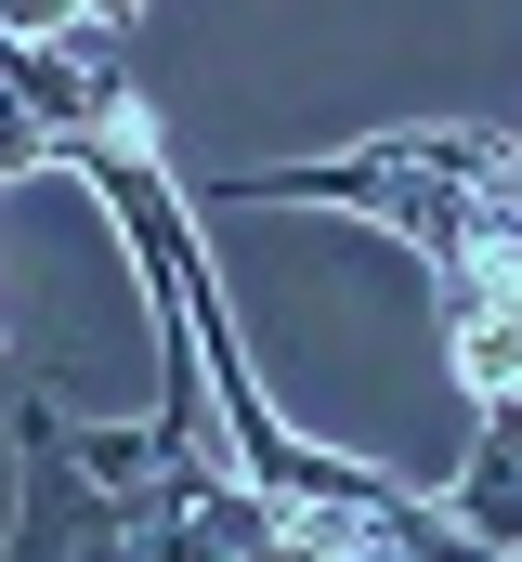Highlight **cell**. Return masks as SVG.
<instances>
[{
	"mask_svg": "<svg viewBox=\"0 0 522 562\" xmlns=\"http://www.w3.org/2000/svg\"><path fill=\"white\" fill-rule=\"evenodd\" d=\"M66 471L105 484V497H130L157 471V419H66Z\"/></svg>",
	"mask_w": 522,
	"mask_h": 562,
	"instance_id": "1",
	"label": "cell"
},
{
	"mask_svg": "<svg viewBox=\"0 0 522 562\" xmlns=\"http://www.w3.org/2000/svg\"><path fill=\"white\" fill-rule=\"evenodd\" d=\"M13 170H53V132H39V119L13 105V79H0V183H13Z\"/></svg>",
	"mask_w": 522,
	"mask_h": 562,
	"instance_id": "2",
	"label": "cell"
},
{
	"mask_svg": "<svg viewBox=\"0 0 522 562\" xmlns=\"http://www.w3.org/2000/svg\"><path fill=\"white\" fill-rule=\"evenodd\" d=\"M92 0H0V40H66Z\"/></svg>",
	"mask_w": 522,
	"mask_h": 562,
	"instance_id": "3",
	"label": "cell"
},
{
	"mask_svg": "<svg viewBox=\"0 0 522 562\" xmlns=\"http://www.w3.org/2000/svg\"><path fill=\"white\" fill-rule=\"evenodd\" d=\"M130 13H144V0H92V13H79V26H105V40H118V26H130Z\"/></svg>",
	"mask_w": 522,
	"mask_h": 562,
	"instance_id": "4",
	"label": "cell"
},
{
	"mask_svg": "<svg viewBox=\"0 0 522 562\" xmlns=\"http://www.w3.org/2000/svg\"><path fill=\"white\" fill-rule=\"evenodd\" d=\"M249 562H300V550H287V537H274V550H249Z\"/></svg>",
	"mask_w": 522,
	"mask_h": 562,
	"instance_id": "5",
	"label": "cell"
},
{
	"mask_svg": "<svg viewBox=\"0 0 522 562\" xmlns=\"http://www.w3.org/2000/svg\"><path fill=\"white\" fill-rule=\"evenodd\" d=\"M497 562H522V550H497Z\"/></svg>",
	"mask_w": 522,
	"mask_h": 562,
	"instance_id": "6",
	"label": "cell"
},
{
	"mask_svg": "<svg viewBox=\"0 0 522 562\" xmlns=\"http://www.w3.org/2000/svg\"><path fill=\"white\" fill-rule=\"evenodd\" d=\"M0 53H13V40H0Z\"/></svg>",
	"mask_w": 522,
	"mask_h": 562,
	"instance_id": "7",
	"label": "cell"
}]
</instances>
